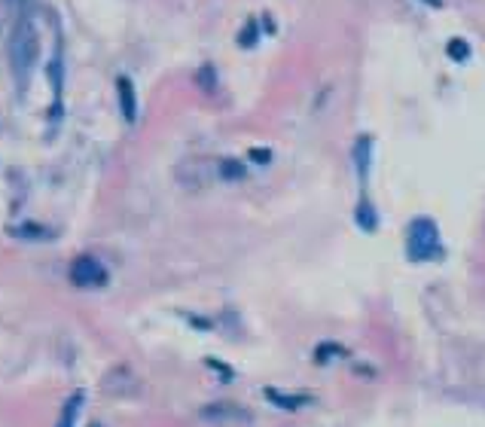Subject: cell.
<instances>
[{
	"instance_id": "1",
	"label": "cell",
	"mask_w": 485,
	"mask_h": 427,
	"mask_svg": "<svg viewBox=\"0 0 485 427\" xmlns=\"http://www.w3.org/2000/svg\"><path fill=\"white\" fill-rule=\"evenodd\" d=\"M37 49H40V40H37L34 22L27 13H22L18 18H13V31H9V68H13L18 80H25L31 73L37 61Z\"/></svg>"
},
{
	"instance_id": "2",
	"label": "cell",
	"mask_w": 485,
	"mask_h": 427,
	"mask_svg": "<svg viewBox=\"0 0 485 427\" xmlns=\"http://www.w3.org/2000/svg\"><path fill=\"white\" fill-rule=\"evenodd\" d=\"M406 250H409V259H415V263L436 259L439 254H443V247H439V229H436V223L430 220V217L412 220L409 238H406Z\"/></svg>"
},
{
	"instance_id": "3",
	"label": "cell",
	"mask_w": 485,
	"mask_h": 427,
	"mask_svg": "<svg viewBox=\"0 0 485 427\" xmlns=\"http://www.w3.org/2000/svg\"><path fill=\"white\" fill-rule=\"evenodd\" d=\"M70 281L73 287L92 290V287H104L107 284V268L98 263L95 256H77L70 266Z\"/></svg>"
},
{
	"instance_id": "4",
	"label": "cell",
	"mask_w": 485,
	"mask_h": 427,
	"mask_svg": "<svg viewBox=\"0 0 485 427\" xmlns=\"http://www.w3.org/2000/svg\"><path fill=\"white\" fill-rule=\"evenodd\" d=\"M205 421H217V424H226V421H247L251 415L244 409H238V406H205V409L199 412Z\"/></svg>"
},
{
	"instance_id": "5",
	"label": "cell",
	"mask_w": 485,
	"mask_h": 427,
	"mask_svg": "<svg viewBox=\"0 0 485 427\" xmlns=\"http://www.w3.org/2000/svg\"><path fill=\"white\" fill-rule=\"evenodd\" d=\"M116 89H119V104H122V116L125 123H134L137 119V101H134V86L128 77H119L116 80Z\"/></svg>"
},
{
	"instance_id": "6",
	"label": "cell",
	"mask_w": 485,
	"mask_h": 427,
	"mask_svg": "<svg viewBox=\"0 0 485 427\" xmlns=\"http://www.w3.org/2000/svg\"><path fill=\"white\" fill-rule=\"evenodd\" d=\"M80 406H82V391H77L68 403H64V412H61V419H58V427H73V421H77V412H80Z\"/></svg>"
},
{
	"instance_id": "7",
	"label": "cell",
	"mask_w": 485,
	"mask_h": 427,
	"mask_svg": "<svg viewBox=\"0 0 485 427\" xmlns=\"http://www.w3.org/2000/svg\"><path fill=\"white\" fill-rule=\"evenodd\" d=\"M217 171H220V178H223V180H241L244 178V165L238 159H220Z\"/></svg>"
},
{
	"instance_id": "8",
	"label": "cell",
	"mask_w": 485,
	"mask_h": 427,
	"mask_svg": "<svg viewBox=\"0 0 485 427\" xmlns=\"http://www.w3.org/2000/svg\"><path fill=\"white\" fill-rule=\"evenodd\" d=\"M265 397H269L275 406H284V409H296V406L308 403V397H284V394L275 391V388H265Z\"/></svg>"
},
{
	"instance_id": "9",
	"label": "cell",
	"mask_w": 485,
	"mask_h": 427,
	"mask_svg": "<svg viewBox=\"0 0 485 427\" xmlns=\"http://www.w3.org/2000/svg\"><path fill=\"white\" fill-rule=\"evenodd\" d=\"M9 232H13V235H18V238H52L49 229L34 226V223H27V226H15V229H9Z\"/></svg>"
},
{
	"instance_id": "10",
	"label": "cell",
	"mask_w": 485,
	"mask_h": 427,
	"mask_svg": "<svg viewBox=\"0 0 485 427\" xmlns=\"http://www.w3.org/2000/svg\"><path fill=\"white\" fill-rule=\"evenodd\" d=\"M448 55H452L455 61H464L467 55H470V49H467L464 40H448Z\"/></svg>"
},
{
	"instance_id": "11",
	"label": "cell",
	"mask_w": 485,
	"mask_h": 427,
	"mask_svg": "<svg viewBox=\"0 0 485 427\" xmlns=\"http://www.w3.org/2000/svg\"><path fill=\"white\" fill-rule=\"evenodd\" d=\"M357 220H360V226L363 229H375V214H372V208L370 205H360V211H357Z\"/></svg>"
},
{
	"instance_id": "12",
	"label": "cell",
	"mask_w": 485,
	"mask_h": 427,
	"mask_svg": "<svg viewBox=\"0 0 485 427\" xmlns=\"http://www.w3.org/2000/svg\"><path fill=\"white\" fill-rule=\"evenodd\" d=\"M238 43L247 46V49H251V46L256 43V22H247V27L241 31V37H238Z\"/></svg>"
},
{
	"instance_id": "13",
	"label": "cell",
	"mask_w": 485,
	"mask_h": 427,
	"mask_svg": "<svg viewBox=\"0 0 485 427\" xmlns=\"http://www.w3.org/2000/svg\"><path fill=\"white\" fill-rule=\"evenodd\" d=\"M251 159H253V162H269V159H272V153H269V150H253V153H251Z\"/></svg>"
},
{
	"instance_id": "14",
	"label": "cell",
	"mask_w": 485,
	"mask_h": 427,
	"mask_svg": "<svg viewBox=\"0 0 485 427\" xmlns=\"http://www.w3.org/2000/svg\"><path fill=\"white\" fill-rule=\"evenodd\" d=\"M4 4H6L9 9H13V13H15V18H18V16H22V13H18V9H22V6L27 4V0H4Z\"/></svg>"
},
{
	"instance_id": "15",
	"label": "cell",
	"mask_w": 485,
	"mask_h": 427,
	"mask_svg": "<svg viewBox=\"0 0 485 427\" xmlns=\"http://www.w3.org/2000/svg\"><path fill=\"white\" fill-rule=\"evenodd\" d=\"M92 427H98V424H92Z\"/></svg>"
}]
</instances>
